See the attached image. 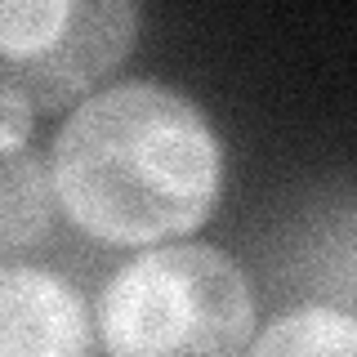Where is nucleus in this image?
Wrapping results in <instances>:
<instances>
[{
	"instance_id": "1",
	"label": "nucleus",
	"mask_w": 357,
	"mask_h": 357,
	"mask_svg": "<svg viewBox=\"0 0 357 357\" xmlns=\"http://www.w3.org/2000/svg\"><path fill=\"white\" fill-rule=\"evenodd\" d=\"M50 178L63 215L94 241L152 245L215 215L223 148L188 94L121 81L63 121Z\"/></svg>"
},
{
	"instance_id": "4",
	"label": "nucleus",
	"mask_w": 357,
	"mask_h": 357,
	"mask_svg": "<svg viewBox=\"0 0 357 357\" xmlns=\"http://www.w3.org/2000/svg\"><path fill=\"white\" fill-rule=\"evenodd\" d=\"M0 357H94L85 299L36 264L0 268Z\"/></svg>"
},
{
	"instance_id": "3",
	"label": "nucleus",
	"mask_w": 357,
	"mask_h": 357,
	"mask_svg": "<svg viewBox=\"0 0 357 357\" xmlns=\"http://www.w3.org/2000/svg\"><path fill=\"white\" fill-rule=\"evenodd\" d=\"M139 9L126 0H9L0 5V89L31 112H63L126 63Z\"/></svg>"
},
{
	"instance_id": "5",
	"label": "nucleus",
	"mask_w": 357,
	"mask_h": 357,
	"mask_svg": "<svg viewBox=\"0 0 357 357\" xmlns=\"http://www.w3.org/2000/svg\"><path fill=\"white\" fill-rule=\"evenodd\" d=\"M54 178L36 152H9L0 170V245L18 255L22 245H36L50 232Z\"/></svg>"
},
{
	"instance_id": "2",
	"label": "nucleus",
	"mask_w": 357,
	"mask_h": 357,
	"mask_svg": "<svg viewBox=\"0 0 357 357\" xmlns=\"http://www.w3.org/2000/svg\"><path fill=\"white\" fill-rule=\"evenodd\" d=\"M94 321L107 357H245L255 295L223 250L188 241L116 268Z\"/></svg>"
},
{
	"instance_id": "6",
	"label": "nucleus",
	"mask_w": 357,
	"mask_h": 357,
	"mask_svg": "<svg viewBox=\"0 0 357 357\" xmlns=\"http://www.w3.org/2000/svg\"><path fill=\"white\" fill-rule=\"evenodd\" d=\"M245 357H357V317L326 304L282 312Z\"/></svg>"
},
{
	"instance_id": "7",
	"label": "nucleus",
	"mask_w": 357,
	"mask_h": 357,
	"mask_svg": "<svg viewBox=\"0 0 357 357\" xmlns=\"http://www.w3.org/2000/svg\"><path fill=\"white\" fill-rule=\"evenodd\" d=\"M0 112H5V139H0V148H5V156L9 152H18L22 148V134H27V121L36 116L22 98L14 94V89H0Z\"/></svg>"
}]
</instances>
